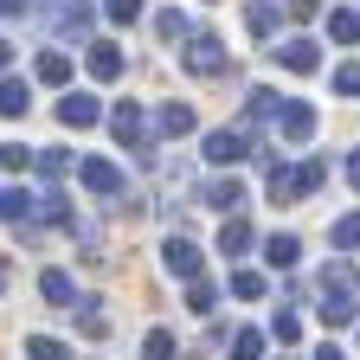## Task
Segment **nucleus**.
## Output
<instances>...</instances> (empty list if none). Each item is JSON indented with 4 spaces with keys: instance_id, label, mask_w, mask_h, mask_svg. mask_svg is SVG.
Segmentation results:
<instances>
[{
    "instance_id": "1",
    "label": "nucleus",
    "mask_w": 360,
    "mask_h": 360,
    "mask_svg": "<svg viewBox=\"0 0 360 360\" xmlns=\"http://www.w3.org/2000/svg\"><path fill=\"white\" fill-rule=\"evenodd\" d=\"M315 315H322L328 328L360 322V270H354L347 257L322 264V277H315Z\"/></svg>"
},
{
    "instance_id": "2",
    "label": "nucleus",
    "mask_w": 360,
    "mask_h": 360,
    "mask_svg": "<svg viewBox=\"0 0 360 360\" xmlns=\"http://www.w3.org/2000/svg\"><path fill=\"white\" fill-rule=\"evenodd\" d=\"M328 180V167L322 161H296V167H270V206H302V193H315Z\"/></svg>"
},
{
    "instance_id": "3",
    "label": "nucleus",
    "mask_w": 360,
    "mask_h": 360,
    "mask_svg": "<svg viewBox=\"0 0 360 360\" xmlns=\"http://www.w3.org/2000/svg\"><path fill=\"white\" fill-rule=\"evenodd\" d=\"M187 71H193V77H225V71H232V58H225V39L193 32V39H187Z\"/></svg>"
},
{
    "instance_id": "4",
    "label": "nucleus",
    "mask_w": 360,
    "mask_h": 360,
    "mask_svg": "<svg viewBox=\"0 0 360 360\" xmlns=\"http://www.w3.org/2000/svg\"><path fill=\"white\" fill-rule=\"evenodd\" d=\"M142 129H148V116H142V103H135V97H122V103L110 110V135H116L122 148H142V155L155 161V148L142 142Z\"/></svg>"
},
{
    "instance_id": "5",
    "label": "nucleus",
    "mask_w": 360,
    "mask_h": 360,
    "mask_svg": "<svg viewBox=\"0 0 360 360\" xmlns=\"http://www.w3.org/2000/svg\"><path fill=\"white\" fill-rule=\"evenodd\" d=\"M39 13H45V26L58 39H77L90 26V0H39Z\"/></svg>"
},
{
    "instance_id": "6",
    "label": "nucleus",
    "mask_w": 360,
    "mask_h": 360,
    "mask_svg": "<svg viewBox=\"0 0 360 360\" xmlns=\"http://www.w3.org/2000/svg\"><path fill=\"white\" fill-rule=\"evenodd\" d=\"M77 180H84V187L97 193V200H122V187H129V180H122V167H110L103 155H90V161H77Z\"/></svg>"
},
{
    "instance_id": "7",
    "label": "nucleus",
    "mask_w": 360,
    "mask_h": 360,
    "mask_svg": "<svg viewBox=\"0 0 360 360\" xmlns=\"http://www.w3.org/2000/svg\"><path fill=\"white\" fill-rule=\"evenodd\" d=\"M200 155H206L212 167H232V161H245V155H251V142H245V129H212Z\"/></svg>"
},
{
    "instance_id": "8",
    "label": "nucleus",
    "mask_w": 360,
    "mask_h": 360,
    "mask_svg": "<svg viewBox=\"0 0 360 360\" xmlns=\"http://www.w3.org/2000/svg\"><path fill=\"white\" fill-rule=\"evenodd\" d=\"M277 65L315 77V71H322V45H315V39H290V45H277Z\"/></svg>"
},
{
    "instance_id": "9",
    "label": "nucleus",
    "mask_w": 360,
    "mask_h": 360,
    "mask_svg": "<svg viewBox=\"0 0 360 360\" xmlns=\"http://www.w3.org/2000/svg\"><path fill=\"white\" fill-rule=\"evenodd\" d=\"M161 264L174 270V277H200V270H206V251H200V245H187V238H167Z\"/></svg>"
},
{
    "instance_id": "10",
    "label": "nucleus",
    "mask_w": 360,
    "mask_h": 360,
    "mask_svg": "<svg viewBox=\"0 0 360 360\" xmlns=\"http://www.w3.org/2000/svg\"><path fill=\"white\" fill-rule=\"evenodd\" d=\"M39 296L52 302V309H71V302H77V283H71V270H58V264H52V270L39 277Z\"/></svg>"
},
{
    "instance_id": "11",
    "label": "nucleus",
    "mask_w": 360,
    "mask_h": 360,
    "mask_svg": "<svg viewBox=\"0 0 360 360\" xmlns=\"http://www.w3.org/2000/svg\"><path fill=\"white\" fill-rule=\"evenodd\" d=\"M84 65H90V77H122V52H116V45L110 39H97V45H90V52H84Z\"/></svg>"
},
{
    "instance_id": "12",
    "label": "nucleus",
    "mask_w": 360,
    "mask_h": 360,
    "mask_svg": "<svg viewBox=\"0 0 360 360\" xmlns=\"http://www.w3.org/2000/svg\"><path fill=\"white\" fill-rule=\"evenodd\" d=\"M277 110H283V97H277V90H264V84L251 90V97H245V122H251V129L277 122Z\"/></svg>"
},
{
    "instance_id": "13",
    "label": "nucleus",
    "mask_w": 360,
    "mask_h": 360,
    "mask_svg": "<svg viewBox=\"0 0 360 360\" xmlns=\"http://www.w3.org/2000/svg\"><path fill=\"white\" fill-rule=\"evenodd\" d=\"M155 135H161V142H174V135H193V110H187V103H161Z\"/></svg>"
},
{
    "instance_id": "14",
    "label": "nucleus",
    "mask_w": 360,
    "mask_h": 360,
    "mask_svg": "<svg viewBox=\"0 0 360 360\" xmlns=\"http://www.w3.org/2000/svg\"><path fill=\"white\" fill-rule=\"evenodd\" d=\"M277 122H283L290 142H309V135H315V110H309V103H283V110H277Z\"/></svg>"
},
{
    "instance_id": "15",
    "label": "nucleus",
    "mask_w": 360,
    "mask_h": 360,
    "mask_svg": "<svg viewBox=\"0 0 360 360\" xmlns=\"http://www.w3.org/2000/svg\"><path fill=\"white\" fill-rule=\"evenodd\" d=\"M58 116H65L71 129H90V122H97V116H103V103H97V97H77V90H71V97L58 103Z\"/></svg>"
},
{
    "instance_id": "16",
    "label": "nucleus",
    "mask_w": 360,
    "mask_h": 360,
    "mask_svg": "<svg viewBox=\"0 0 360 360\" xmlns=\"http://www.w3.org/2000/svg\"><path fill=\"white\" fill-rule=\"evenodd\" d=\"M71 309H77V328H84V335H90V341H103V335H110V315H103V309H97V296H77V302H71Z\"/></svg>"
},
{
    "instance_id": "17",
    "label": "nucleus",
    "mask_w": 360,
    "mask_h": 360,
    "mask_svg": "<svg viewBox=\"0 0 360 360\" xmlns=\"http://www.w3.org/2000/svg\"><path fill=\"white\" fill-rule=\"evenodd\" d=\"M187 309H193V315H212V309H219V283L206 277V270H200V277H187Z\"/></svg>"
},
{
    "instance_id": "18",
    "label": "nucleus",
    "mask_w": 360,
    "mask_h": 360,
    "mask_svg": "<svg viewBox=\"0 0 360 360\" xmlns=\"http://www.w3.org/2000/svg\"><path fill=\"white\" fill-rule=\"evenodd\" d=\"M32 110V90L20 77H0V116H26Z\"/></svg>"
},
{
    "instance_id": "19",
    "label": "nucleus",
    "mask_w": 360,
    "mask_h": 360,
    "mask_svg": "<svg viewBox=\"0 0 360 360\" xmlns=\"http://www.w3.org/2000/svg\"><path fill=\"white\" fill-rule=\"evenodd\" d=\"M212 212H238V200H245V187H238V180H212V187L200 193Z\"/></svg>"
},
{
    "instance_id": "20",
    "label": "nucleus",
    "mask_w": 360,
    "mask_h": 360,
    "mask_svg": "<svg viewBox=\"0 0 360 360\" xmlns=\"http://www.w3.org/2000/svg\"><path fill=\"white\" fill-rule=\"evenodd\" d=\"M245 26H251V39H270V32L283 26V13L270 7V0H251V13H245Z\"/></svg>"
},
{
    "instance_id": "21",
    "label": "nucleus",
    "mask_w": 360,
    "mask_h": 360,
    "mask_svg": "<svg viewBox=\"0 0 360 360\" xmlns=\"http://www.w3.org/2000/svg\"><path fill=\"white\" fill-rule=\"evenodd\" d=\"M32 167H39L45 180H58V174H71L77 161H71V148H32Z\"/></svg>"
},
{
    "instance_id": "22",
    "label": "nucleus",
    "mask_w": 360,
    "mask_h": 360,
    "mask_svg": "<svg viewBox=\"0 0 360 360\" xmlns=\"http://www.w3.org/2000/svg\"><path fill=\"white\" fill-rule=\"evenodd\" d=\"M219 251H225V257H245V251H251V225H245V219H225Z\"/></svg>"
},
{
    "instance_id": "23",
    "label": "nucleus",
    "mask_w": 360,
    "mask_h": 360,
    "mask_svg": "<svg viewBox=\"0 0 360 360\" xmlns=\"http://www.w3.org/2000/svg\"><path fill=\"white\" fill-rule=\"evenodd\" d=\"M328 39H335V45H354V39H360V7L328 13Z\"/></svg>"
},
{
    "instance_id": "24",
    "label": "nucleus",
    "mask_w": 360,
    "mask_h": 360,
    "mask_svg": "<svg viewBox=\"0 0 360 360\" xmlns=\"http://www.w3.org/2000/svg\"><path fill=\"white\" fill-rule=\"evenodd\" d=\"M32 212V193L26 187H0V219H7V225H20Z\"/></svg>"
},
{
    "instance_id": "25",
    "label": "nucleus",
    "mask_w": 360,
    "mask_h": 360,
    "mask_svg": "<svg viewBox=\"0 0 360 360\" xmlns=\"http://www.w3.org/2000/svg\"><path fill=\"white\" fill-rule=\"evenodd\" d=\"M232 296H238V302H264V296H270L264 270H238V277H232Z\"/></svg>"
},
{
    "instance_id": "26",
    "label": "nucleus",
    "mask_w": 360,
    "mask_h": 360,
    "mask_svg": "<svg viewBox=\"0 0 360 360\" xmlns=\"http://www.w3.org/2000/svg\"><path fill=\"white\" fill-rule=\"evenodd\" d=\"M264 347H270L264 328H238V335H232V360H264Z\"/></svg>"
},
{
    "instance_id": "27",
    "label": "nucleus",
    "mask_w": 360,
    "mask_h": 360,
    "mask_svg": "<svg viewBox=\"0 0 360 360\" xmlns=\"http://www.w3.org/2000/svg\"><path fill=\"white\" fill-rule=\"evenodd\" d=\"M39 77H45V84H71V58L45 45V52H39Z\"/></svg>"
},
{
    "instance_id": "28",
    "label": "nucleus",
    "mask_w": 360,
    "mask_h": 360,
    "mask_svg": "<svg viewBox=\"0 0 360 360\" xmlns=\"http://www.w3.org/2000/svg\"><path fill=\"white\" fill-rule=\"evenodd\" d=\"M264 257H270V264H277V270H290V264L302 257V245H296L290 232H277V238H270V245H264Z\"/></svg>"
},
{
    "instance_id": "29",
    "label": "nucleus",
    "mask_w": 360,
    "mask_h": 360,
    "mask_svg": "<svg viewBox=\"0 0 360 360\" xmlns=\"http://www.w3.org/2000/svg\"><path fill=\"white\" fill-rule=\"evenodd\" d=\"M142 360H174V335L167 328H148L142 335Z\"/></svg>"
},
{
    "instance_id": "30",
    "label": "nucleus",
    "mask_w": 360,
    "mask_h": 360,
    "mask_svg": "<svg viewBox=\"0 0 360 360\" xmlns=\"http://www.w3.org/2000/svg\"><path fill=\"white\" fill-rule=\"evenodd\" d=\"M26 354H32V360H71V347H65V341H52V335H32V341H26Z\"/></svg>"
},
{
    "instance_id": "31",
    "label": "nucleus",
    "mask_w": 360,
    "mask_h": 360,
    "mask_svg": "<svg viewBox=\"0 0 360 360\" xmlns=\"http://www.w3.org/2000/svg\"><path fill=\"white\" fill-rule=\"evenodd\" d=\"M341 251H360V212H347V219H335V232H328Z\"/></svg>"
},
{
    "instance_id": "32",
    "label": "nucleus",
    "mask_w": 360,
    "mask_h": 360,
    "mask_svg": "<svg viewBox=\"0 0 360 360\" xmlns=\"http://www.w3.org/2000/svg\"><path fill=\"white\" fill-rule=\"evenodd\" d=\"M155 32H161V39H187V13H174V7L155 13Z\"/></svg>"
},
{
    "instance_id": "33",
    "label": "nucleus",
    "mask_w": 360,
    "mask_h": 360,
    "mask_svg": "<svg viewBox=\"0 0 360 360\" xmlns=\"http://www.w3.org/2000/svg\"><path fill=\"white\" fill-rule=\"evenodd\" d=\"M39 219H52V225H65V219H71V206H65V193H58V187L39 200Z\"/></svg>"
},
{
    "instance_id": "34",
    "label": "nucleus",
    "mask_w": 360,
    "mask_h": 360,
    "mask_svg": "<svg viewBox=\"0 0 360 360\" xmlns=\"http://www.w3.org/2000/svg\"><path fill=\"white\" fill-rule=\"evenodd\" d=\"M270 335H277V341H302V322H296V309H283L277 322H270Z\"/></svg>"
},
{
    "instance_id": "35",
    "label": "nucleus",
    "mask_w": 360,
    "mask_h": 360,
    "mask_svg": "<svg viewBox=\"0 0 360 360\" xmlns=\"http://www.w3.org/2000/svg\"><path fill=\"white\" fill-rule=\"evenodd\" d=\"M335 90H341V97H354V103H360V65H341V71H335Z\"/></svg>"
},
{
    "instance_id": "36",
    "label": "nucleus",
    "mask_w": 360,
    "mask_h": 360,
    "mask_svg": "<svg viewBox=\"0 0 360 360\" xmlns=\"http://www.w3.org/2000/svg\"><path fill=\"white\" fill-rule=\"evenodd\" d=\"M110 20L116 26H135V20H142V0H110Z\"/></svg>"
},
{
    "instance_id": "37",
    "label": "nucleus",
    "mask_w": 360,
    "mask_h": 360,
    "mask_svg": "<svg viewBox=\"0 0 360 360\" xmlns=\"http://www.w3.org/2000/svg\"><path fill=\"white\" fill-rule=\"evenodd\" d=\"M0 161H7V167H32V148L26 142H0Z\"/></svg>"
},
{
    "instance_id": "38",
    "label": "nucleus",
    "mask_w": 360,
    "mask_h": 360,
    "mask_svg": "<svg viewBox=\"0 0 360 360\" xmlns=\"http://www.w3.org/2000/svg\"><path fill=\"white\" fill-rule=\"evenodd\" d=\"M315 360H347V354H341L335 341H322V347H315Z\"/></svg>"
},
{
    "instance_id": "39",
    "label": "nucleus",
    "mask_w": 360,
    "mask_h": 360,
    "mask_svg": "<svg viewBox=\"0 0 360 360\" xmlns=\"http://www.w3.org/2000/svg\"><path fill=\"white\" fill-rule=\"evenodd\" d=\"M347 180H354V193H360V148L347 155Z\"/></svg>"
},
{
    "instance_id": "40",
    "label": "nucleus",
    "mask_w": 360,
    "mask_h": 360,
    "mask_svg": "<svg viewBox=\"0 0 360 360\" xmlns=\"http://www.w3.org/2000/svg\"><path fill=\"white\" fill-rule=\"evenodd\" d=\"M26 7H32V0H0V13H7V20H13V13H26Z\"/></svg>"
},
{
    "instance_id": "41",
    "label": "nucleus",
    "mask_w": 360,
    "mask_h": 360,
    "mask_svg": "<svg viewBox=\"0 0 360 360\" xmlns=\"http://www.w3.org/2000/svg\"><path fill=\"white\" fill-rule=\"evenodd\" d=\"M290 7H296V13H302V20H309V13H315V7H322V0H290Z\"/></svg>"
},
{
    "instance_id": "42",
    "label": "nucleus",
    "mask_w": 360,
    "mask_h": 360,
    "mask_svg": "<svg viewBox=\"0 0 360 360\" xmlns=\"http://www.w3.org/2000/svg\"><path fill=\"white\" fill-rule=\"evenodd\" d=\"M7 65H13V45H7V39H0V71H7Z\"/></svg>"
}]
</instances>
